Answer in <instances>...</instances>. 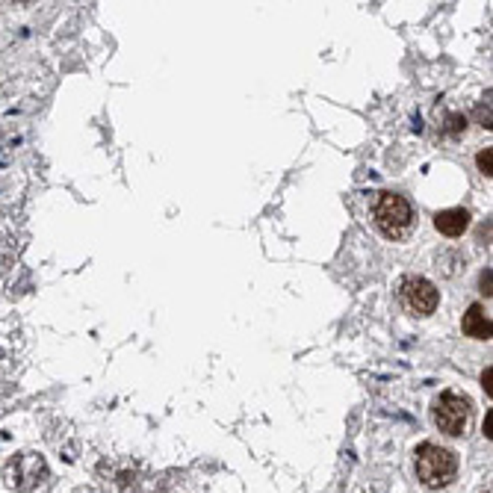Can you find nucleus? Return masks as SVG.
Wrapping results in <instances>:
<instances>
[{
	"instance_id": "obj_9",
	"label": "nucleus",
	"mask_w": 493,
	"mask_h": 493,
	"mask_svg": "<svg viewBox=\"0 0 493 493\" xmlns=\"http://www.w3.org/2000/svg\"><path fill=\"white\" fill-rule=\"evenodd\" d=\"M482 387H485V390L490 393V396H493V369H490V366L482 373Z\"/></svg>"
},
{
	"instance_id": "obj_4",
	"label": "nucleus",
	"mask_w": 493,
	"mask_h": 493,
	"mask_svg": "<svg viewBox=\"0 0 493 493\" xmlns=\"http://www.w3.org/2000/svg\"><path fill=\"white\" fill-rule=\"evenodd\" d=\"M435 423L440 431H446L452 437L464 435L467 423H470V402L458 393H443L435 402Z\"/></svg>"
},
{
	"instance_id": "obj_7",
	"label": "nucleus",
	"mask_w": 493,
	"mask_h": 493,
	"mask_svg": "<svg viewBox=\"0 0 493 493\" xmlns=\"http://www.w3.org/2000/svg\"><path fill=\"white\" fill-rule=\"evenodd\" d=\"M464 334L473 340H490V319L482 311V304H473L464 313Z\"/></svg>"
},
{
	"instance_id": "obj_6",
	"label": "nucleus",
	"mask_w": 493,
	"mask_h": 493,
	"mask_svg": "<svg viewBox=\"0 0 493 493\" xmlns=\"http://www.w3.org/2000/svg\"><path fill=\"white\" fill-rule=\"evenodd\" d=\"M470 225V213L464 207H449V210H440L435 216V228L443 233V237H461Z\"/></svg>"
},
{
	"instance_id": "obj_8",
	"label": "nucleus",
	"mask_w": 493,
	"mask_h": 493,
	"mask_svg": "<svg viewBox=\"0 0 493 493\" xmlns=\"http://www.w3.org/2000/svg\"><path fill=\"white\" fill-rule=\"evenodd\" d=\"M476 163H478V171H482V175H493V151L490 148H485V151H478V157H476Z\"/></svg>"
},
{
	"instance_id": "obj_11",
	"label": "nucleus",
	"mask_w": 493,
	"mask_h": 493,
	"mask_svg": "<svg viewBox=\"0 0 493 493\" xmlns=\"http://www.w3.org/2000/svg\"><path fill=\"white\" fill-rule=\"evenodd\" d=\"M482 292L490 295V269H487V272H482Z\"/></svg>"
},
{
	"instance_id": "obj_2",
	"label": "nucleus",
	"mask_w": 493,
	"mask_h": 493,
	"mask_svg": "<svg viewBox=\"0 0 493 493\" xmlns=\"http://www.w3.org/2000/svg\"><path fill=\"white\" fill-rule=\"evenodd\" d=\"M373 219H375L378 230L393 242L408 240L414 233V225H416V216L411 210V204L405 201L402 195H393V192L378 195V201L373 207Z\"/></svg>"
},
{
	"instance_id": "obj_12",
	"label": "nucleus",
	"mask_w": 493,
	"mask_h": 493,
	"mask_svg": "<svg viewBox=\"0 0 493 493\" xmlns=\"http://www.w3.org/2000/svg\"><path fill=\"white\" fill-rule=\"evenodd\" d=\"M77 493H97V490H92V487H80Z\"/></svg>"
},
{
	"instance_id": "obj_3",
	"label": "nucleus",
	"mask_w": 493,
	"mask_h": 493,
	"mask_svg": "<svg viewBox=\"0 0 493 493\" xmlns=\"http://www.w3.org/2000/svg\"><path fill=\"white\" fill-rule=\"evenodd\" d=\"M455 473H458V455L452 449H443L435 446V443H423L416 449V478L425 485V487H446Z\"/></svg>"
},
{
	"instance_id": "obj_5",
	"label": "nucleus",
	"mask_w": 493,
	"mask_h": 493,
	"mask_svg": "<svg viewBox=\"0 0 493 493\" xmlns=\"http://www.w3.org/2000/svg\"><path fill=\"white\" fill-rule=\"evenodd\" d=\"M399 295H402V302L405 307H408L411 313L416 316H428V313H435L437 311V302H440V295H437V287L431 281L425 278H405L402 281V287H399Z\"/></svg>"
},
{
	"instance_id": "obj_10",
	"label": "nucleus",
	"mask_w": 493,
	"mask_h": 493,
	"mask_svg": "<svg viewBox=\"0 0 493 493\" xmlns=\"http://www.w3.org/2000/svg\"><path fill=\"white\" fill-rule=\"evenodd\" d=\"M485 437L487 440L493 437V411H487V416H485Z\"/></svg>"
},
{
	"instance_id": "obj_1",
	"label": "nucleus",
	"mask_w": 493,
	"mask_h": 493,
	"mask_svg": "<svg viewBox=\"0 0 493 493\" xmlns=\"http://www.w3.org/2000/svg\"><path fill=\"white\" fill-rule=\"evenodd\" d=\"M6 485L18 493H47L54 485V476L47 470V461L36 452H18L3 467Z\"/></svg>"
}]
</instances>
